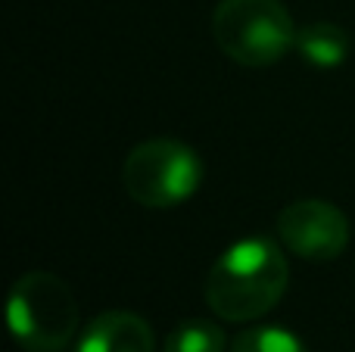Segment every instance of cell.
<instances>
[{
  "label": "cell",
  "mask_w": 355,
  "mask_h": 352,
  "mask_svg": "<svg viewBox=\"0 0 355 352\" xmlns=\"http://www.w3.org/2000/svg\"><path fill=\"white\" fill-rule=\"evenodd\" d=\"M75 352H156V337L137 312L112 309L87 324Z\"/></svg>",
  "instance_id": "obj_6"
},
{
  "label": "cell",
  "mask_w": 355,
  "mask_h": 352,
  "mask_svg": "<svg viewBox=\"0 0 355 352\" xmlns=\"http://www.w3.org/2000/svg\"><path fill=\"white\" fill-rule=\"evenodd\" d=\"M349 35H346L343 25L337 22H309L300 28L296 35V50L306 62L318 69H337L346 62L349 56Z\"/></svg>",
  "instance_id": "obj_7"
},
{
  "label": "cell",
  "mask_w": 355,
  "mask_h": 352,
  "mask_svg": "<svg viewBox=\"0 0 355 352\" xmlns=\"http://www.w3.org/2000/svg\"><path fill=\"white\" fill-rule=\"evenodd\" d=\"M125 193L147 209H172L200 191L202 159L193 147L172 137L144 141L125 156L122 166Z\"/></svg>",
  "instance_id": "obj_4"
},
{
  "label": "cell",
  "mask_w": 355,
  "mask_h": 352,
  "mask_svg": "<svg viewBox=\"0 0 355 352\" xmlns=\"http://www.w3.org/2000/svg\"><path fill=\"white\" fill-rule=\"evenodd\" d=\"M225 331L209 318H187L166 337L162 352H225Z\"/></svg>",
  "instance_id": "obj_8"
},
{
  "label": "cell",
  "mask_w": 355,
  "mask_h": 352,
  "mask_svg": "<svg viewBox=\"0 0 355 352\" xmlns=\"http://www.w3.org/2000/svg\"><path fill=\"white\" fill-rule=\"evenodd\" d=\"M290 265L284 249L268 237L237 240L215 259L206 274V306L231 324L256 322L284 299Z\"/></svg>",
  "instance_id": "obj_1"
},
{
  "label": "cell",
  "mask_w": 355,
  "mask_h": 352,
  "mask_svg": "<svg viewBox=\"0 0 355 352\" xmlns=\"http://www.w3.org/2000/svg\"><path fill=\"white\" fill-rule=\"evenodd\" d=\"M277 237L300 259L334 262L349 243V218L327 200H293L277 215Z\"/></svg>",
  "instance_id": "obj_5"
},
{
  "label": "cell",
  "mask_w": 355,
  "mask_h": 352,
  "mask_svg": "<svg viewBox=\"0 0 355 352\" xmlns=\"http://www.w3.org/2000/svg\"><path fill=\"white\" fill-rule=\"evenodd\" d=\"M231 352H309L306 343L293 331L281 324H259L250 328L231 343Z\"/></svg>",
  "instance_id": "obj_9"
},
{
  "label": "cell",
  "mask_w": 355,
  "mask_h": 352,
  "mask_svg": "<svg viewBox=\"0 0 355 352\" xmlns=\"http://www.w3.org/2000/svg\"><path fill=\"white\" fill-rule=\"evenodd\" d=\"M6 322L25 352H62L78 331V306L66 281L50 272H28L12 284Z\"/></svg>",
  "instance_id": "obj_3"
},
{
  "label": "cell",
  "mask_w": 355,
  "mask_h": 352,
  "mask_svg": "<svg viewBox=\"0 0 355 352\" xmlns=\"http://www.w3.org/2000/svg\"><path fill=\"white\" fill-rule=\"evenodd\" d=\"M212 35L227 60L265 69L296 50L300 28L281 0H218Z\"/></svg>",
  "instance_id": "obj_2"
}]
</instances>
